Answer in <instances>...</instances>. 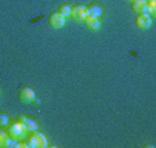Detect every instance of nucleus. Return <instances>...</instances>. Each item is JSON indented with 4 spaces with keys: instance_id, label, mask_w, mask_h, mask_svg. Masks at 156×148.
Instances as JSON below:
<instances>
[{
    "instance_id": "1",
    "label": "nucleus",
    "mask_w": 156,
    "mask_h": 148,
    "mask_svg": "<svg viewBox=\"0 0 156 148\" xmlns=\"http://www.w3.org/2000/svg\"><path fill=\"white\" fill-rule=\"evenodd\" d=\"M27 143L29 147H33V148H46L48 145L46 136L37 130L30 132V136H29V139H28Z\"/></svg>"
},
{
    "instance_id": "2",
    "label": "nucleus",
    "mask_w": 156,
    "mask_h": 148,
    "mask_svg": "<svg viewBox=\"0 0 156 148\" xmlns=\"http://www.w3.org/2000/svg\"><path fill=\"white\" fill-rule=\"evenodd\" d=\"M7 134H9L11 139H14L18 141V140L24 139L27 132L24 130L22 125L17 121V122H14V123H9V126H7Z\"/></svg>"
},
{
    "instance_id": "3",
    "label": "nucleus",
    "mask_w": 156,
    "mask_h": 148,
    "mask_svg": "<svg viewBox=\"0 0 156 148\" xmlns=\"http://www.w3.org/2000/svg\"><path fill=\"white\" fill-rule=\"evenodd\" d=\"M35 92L30 89L29 86H22L18 92V98H20L21 103H25V104H29V103H33L35 100Z\"/></svg>"
},
{
    "instance_id": "4",
    "label": "nucleus",
    "mask_w": 156,
    "mask_h": 148,
    "mask_svg": "<svg viewBox=\"0 0 156 148\" xmlns=\"http://www.w3.org/2000/svg\"><path fill=\"white\" fill-rule=\"evenodd\" d=\"M71 17L77 22H83L86 20V17H87V7L83 6V4L73 6L71 10Z\"/></svg>"
},
{
    "instance_id": "5",
    "label": "nucleus",
    "mask_w": 156,
    "mask_h": 148,
    "mask_svg": "<svg viewBox=\"0 0 156 148\" xmlns=\"http://www.w3.org/2000/svg\"><path fill=\"white\" fill-rule=\"evenodd\" d=\"M47 21H48V25H50L51 28H54V29H59V28H62L65 25V17L59 14L58 11L51 13V14L48 15Z\"/></svg>"
},
{
    "instance_id": "6",
    "label": "nucleus",
    "mask_w": 156,
    "mask_h": 148,
    "mask_svg": "<svg viewBox=\"0 0 156 148\" xmlns=\"http://www.w3.org/2000/svg\"><path fill=\"white\" fill-rule=\"evenodd\" d=\"M136 25L140 28V29H148L152 24V18L147 14V13H142V14H137L136 20H134Z\"/></svg>"
},
{
    "instance_id": "7",
    "label": "nucleus",
    "mask_w": 156,
    "mask_h": 148,
    "mask_svg": "<svg viewBox=\"0 0 156 148\" xmlns=\"http://www.w3.org/2000/svg\"><path fill=\"white\" fill-rule=\"evenodd\" d=\"M18 122L22 125V128L27 133H30V132H35L37 130V123H36L33 119L30 118H27V116H20L18 118Z\"/></svg>"
},
{
    "instance_id": "8",
    "label": "nucleus",
    "mask_w": 156,
    "mask_h": 148,
    "mask_svg": "<svg viewBox=\"0 0 156 148\" xmlns=\"http://www.w3.org/2000/svg\"><path fill=\"white\" fill-rule=\"evenodd\" d=\"M15 143L14 139L7 134V132L0 130V148H7V147H12Z\"/></svg>"
},
{
    "instance_id": "9",
    "label": "nucleus",
    "mask_w": 156,
    "mask_h": 148,
    "mask_svg": "<svg viewBox=\"0 0 156 148\" xmlns=\"http://www.w3.org/2000/svg\"><path fill=\"white\" fill-rule=\"evenodd\" d=\"M145 9H147V2L145 0H133L131 2V10L136 14L145 13Z\"/></svg>"
},
{
    "instance_id": "10",
    "label": "nucleus",
    "mask_w": 156,
    "mask_h": 148,
    "mask_svg": "<svg viewBox=\"0 0 156 148\" xmlns=\"http://www.w3.org/2000/svg\"><path fill=\"white\" fill-rule=\"evenodd\" d=\"M101 14H102V7H101L100 4L91 3L90 6H87V15H88V17L98 18Z\"/></svg>"
},
{
    "instance_id": "11",
    "label": "nucleus",
    "mask_w": 156,
    "mask_h": 148,
    "mask_svg": "<svg viewBox=\"0 0 156 148\" xmlns=\"http://www.w3.org/2000/svg\"><path fill=\"white\" fill-rule=\"evenodd\" d=\"M86 24V27L88 28L90 31H97L98 28H100V21H98V18H94V17H86V20L83 21Z\"/></svg>"
},
{
    "instance_id": "12",
    "label": "nucleus",
    "mask_w": 156,
    "mask_h": 148,
    "mask_svg": "<svg viewBox=\"0 0 156 148\" xmlns=\"http://www.w3.org/2000/svg\"><path fill=\"white\" fill-rule=\"evenodd\" d=\"M145 13H147L151 18L156 14V0H147V9H145Z\"/></svg>"
},
{
    "instance_id": "13",
    "label": "nucleus",
    "mask_w": 156,
    "mask_h": 148,
    "mask_svg": "<svg viewBox=\"0 0 156 148\" xmlns=\"http://www.w3.org/2000/svg\"><path fill=\"white\" fill-rule=\"evenodd\" d=\"M71 10H72V7L69 6L68 3H62V4H59V6H58L57 11L66 18V17H69V15H71Z\"/></svg>"
},
{
    "instance_id": "14",
    "label": "nucleus",
    "mask_w": 156,
    "mask_h": 148,
    "mask_svg": "<svg viewBox=\"0 0 156 148\" xmlns=\"http://www.w3.org/2000/svg\"><path fill=\"white\" fill-rule=\"evenodd\" d=\"M9 123H10V116L7 115L6 112H0V129H4V128H7L9 126Z\"/></svg>"
},
{
    "instance_id": "15",
    "label": "nucleus",
    "mask_w": 156,
    "mask_h": 148,
    "mask_svg": "<svg viewBox=\"0 0 156 148\" xmlns=\"http://www.w3.org/2000/svg\"><path fill=\"white\" fill-rule=\"evenodd\" d=\"M0 94H2V87H0Z\"/></svg>"
},
{
    "instance_id": "16",
    "label": "nucleus",
    "mask_w": 156,
    "mask_h": 148,
    "mask_svg": "<svg viewBox=\"0 0 156 148\" xmlns=\"http://www.w3.org/2000/svg\"><path fill=\"white\" fill-rule=\"evenodd\" d=\"M127 2H133V0H127Z\"/></svg>"
},
{
    "instance_id": "17",
    "label": "nucleus",
    "mask_w": 156,
    "mask_h": 148,
    "mask_svg": "<svg viewBox=\"0 0 156 148\" xmlns=\"http://www.w3.org/2000/svg\"><path fill=\"white\" fill-rule=\"evenodd\" d=\"M145 2H147V0H145Z\"/></svg>"
}]
</instances>
